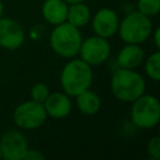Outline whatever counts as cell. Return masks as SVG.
Returning a JSON list of instances; mask_svg holds the SVG:
<instances>
[{
    "instance_id": "6da1fadb",
    "label": "cell",
    "mask_w": 160,
    "mask_h": 160,
    "mask_svg": "<svg viewBox=\"0 0 160 160\" xmlns=\"http://www.w3.org/2000/svg\"><path fill=\"white\" fill-rule=\"evenodd\" d=\"M94 80L92 66L80 58H71L62 66L59 76L60 86L64 92L74 98L84 90L91 88Z\"/></svg>"
},
{
    "instance_id": "7a4b0ae2",
    "label": "cell",
    "mask_w": 160,
    "mask_h": 160,
    "mask_svg": "<svg viewBox=\"0 0 160 160\" xmlns=\"http://www.w3.org/2000/svg\"><path fill=\"white\" fill-rule=\"evenodd\" d=\"M110 90L121 102H132L146 90V81L136 69L116 68L111 74Z\"/></svg>"
},
{
    "instance_id": "3957f363",
    "label": "cell",
    "mask_w": 160,
    "mask_h": 160,
    "mask_svg": "<svg viewBox=\"0 0 160 160\" xmlns=\"http://www.w3.org/2000/svg\"><path fill=\"white\" fill-rule=\"evenodd\" d=\"M80 29L72 26L68 21L54 25L49 36V45L51 50L62 59L76 58L82 41Z\"/></svg>"
},
{
    "instance_id": "277c9868",
    "label": "cell",
    "mask_w": 160,
    "mask_h": 160,
    "mask_svg": "<svg viewBox=\"0 0 160 160\" xmlns=\"http://www.w3.org/2000/svg\"><path fill=\"white\" fill-rule=\"evenodd\" d=\"M154 30V24L151 18L132 10L128 12L122 19H120L118 35L122 42L128 44H144L150 39Z\"/></svg>"
},
{
    "instance_id": "5b68a950",
    "label": "cell",
    "mask_w": 160,
    "mask_h": 160,
    "mask_svg": "<svg viewBox=\"0 0 160 160\" xmlns=\"http://www.w3.org/2000/svg\"><path fill=\"white\" fill-rule=\"evenodd\" d=\"M130 104V120L135 128L148 130L159 124L160 101L155 95L144 92Z\"/></svg>"
},
{
    "instance_id": "8992f818",
    "label": "cell",
    "mask_w": 160,
    "mask_h": 160,
    "mask_svg": "<svg viewBox=\"0 0 160 160\" xmlns=\"http://www.w3.org/2000/svg\"><path fill=\"white\" fill-rule=\"evenodd\" d=\"M46 119L48 115L44 105L31 99L18 104L12 111L14 124L22 131H31L41 128Z\"/></svg>"
},
{
    "instance_id": "52a82bcc",
    "label": "cell",
    "mask_w": 160,
    "mask_h": 160,
    "mask_svg": "<svg viewBox=\"0 0 160 160\" xmlns=\"http://www.w3.org/2000/svg\"><path fill=\"white\" fill-rule=\"evenodd\" d=\"M111 55V45L109 39L91 35L82 39L78 56L90 66H99L105 64Z\"/></svg>"
},
{
    "instance_id": "ba28073f",
    "label": "cell",
    "mask_w": 160,
    "mask_h": 160,
    "mask_svg": "<svg viewBox=\"0 0 160 160\" xmlns=\"http://www.w3.org/2000/svg\"><path fill=\"white\" fill-rule=\"evenodd\" d=\"M29 142L20 129H9L0 138L1 158L4 160H22Z\"/></svg>"
},
{
    "instance_id": "9c48e42d",
    "label": "cell",
    "mask_w": 160,
    "mask_h": 160,
    "mask_svg": "<svg viewBox=\"0 0 160 160\" xmlns=\"http://www.w3.org/2000/svg\"><path fill=\"white\" fill-rule=\"evenodd\" d=\"M119 22V14L111 8H101L96 10L90 19L92 32L105 39H110L114 35H116Z\"/></svg>"
},
{
    "instance_id": "30bf717a",
    "label": "cell",
    "mask_w": 160,
    "mask_h": 160,
    "mask_svg": "<svg viewBox=\"0 0 160 160\" xmlns=\"http://www.w3.org/2000/svg\"><path fill=\"white\" fill-rule=\"evenodd\" d=\"M25 42V30L19 21L11 18H0V48L14 51Z\"/></svg>"
},
{
    "instance_id": "8fae6325",
    "label": "cell",
    "mask_w": 160,
    "mask_h": 160,
    "mask_svg": "<svg viewBox=\"0 0 160 160\" xmlns=\"http://www.w3.org/2000/svg\"><path fill=\"white\" fill-rule=\"evenodd\" d=\"M42 105L48 118L60 120V119L68 118L71 114L74 102H72V98L61 90V91H54V92L50 91L49 96L45 99Z\"/></svg>"
},
{
    "instance_id": "7c38bea8",
    "label": "cell",
    "mask_w": 160,
    "mask_h": 160,
    "mask_svg": "<svg viewBox=\"0 0 160 160\" xmlns=\"http://www.w3.org/2000/svg\"><path fill=\"white\" fill-rule=\"evenodd\" d=\"M144 59H145V51L140 44L124 42V46L116 54L115 64L118 68L138 69L142 65Z\"/></svg>"
},
{
    "instance_id": "4fadbf2b",
    "label": "cell",
    "mask_w": 160,
    "mask_h": 160,
    "mask_svg": "<svg viewBox=\"0 0 160 160\" xmlns=\"http://www.w3.org/2000/svg\"><path fill=\"white\" fill-rule=\"evenodd\" d=\"M69 4L64 0H44L41 5V16L50 25H58L66 21Z\"/></svg>"
},
{
    "instance_id": "5bb4252c",
    "label": "cell",
    "mask_w": 160,
    "mask_h": 160,
    "mask_svg": "<svg viewBox=\"0 0 160 160\" xmlns=\"http://www.w3.org/2000/svg\"><path fill=\"white\" fill-rule=\"evenodd\" d=\"M76 109L88 116H92L95 114H98L101 109V98L98 92H95L94 90L88 89L81 91L80 94H78L76 96L72 98Z\"/></svg>"
},
{
    "instance_id": "9a60e30c",
    "label": "cell",
    "mask_w": 160,
    "mask_h": 160,
    "mask_svg": "<svg viewBox=\"0 0 160 160\" xmlns=\"http://www.w3.org/2000/svg\"><path fill=\"white\" fill-rule=\"evenodd\" d=\"M91 10L90 8L82 2H76V4H70L68 8V15H66V21L71 24L72 26L81 29L86 26L90 22L91 19Z\"/></svg>"
},
{
    "instance_id": "2e32d148",
    "label": "cell",
    "mask_w": 160,
    "mask_h": 160,
    "mask_svg": "<svg viewBox=\"0 0 160 160\" xmlns=\"http://www.w3.org/2000/svg\"><path fill=\"white\" fill-rule=\"evenodd\" d=\"M142 65L146 76L154 82H158L160 80V51L155 50L150 55L145 56Z\"/></svg>"
},
{
    "instance_id": "e0dca14e",
    "label": "cell",
    "mask_w": 160,
    "mask_h": 160,
    "mask_svg": "<svg viewBox=\"0 0 160 160\" xmlns=\"http://www.w3.org/2000/svg\"><path fill=\"white\" fill-rule=\"evenodd\" d=\"M135 10L149 18H154L160 12V0H138Z\"/></svg>"
},
{
    "instance_id": "ac0fdd59",
    "label": "cell",
    "mask_w": 160,
    "mask_h": 160,
    "mask_svg": "<svg viewBox=\"0 0 160 160\" xmlns=\"http://www.w3.org/2000/svg\"><path fill=\"white\" fill-rule=\"evenodd\" d=\"M49 94H50V89L45 82H36L30 89V99L41 104L45 101Z\"/></svg>"
},
{
    "instance_id": "d6986e66",
    "label": "cell",
    "mask_w": 160,
    "mask_h": 160,
    "mask_svg": "<svg viewBox=\"0 0 160 160\" xmlns=\"http://www.w3.org/2000/svg\"><path fill=\"white\" fill-rule=\"evenodd\" d=\"M146 154L152 160L160 159V136L155 135L150 138L146 142Z\"/></svg>"
},
{
    "instance_id": "ffe728a7",
    "label": "cell",
    "mask_w": 160,
    "mask_h": 160,
    "mask_svg": "<svg viewBox=\"0 0 160 160\" xmlns=\"http://www.w3.org/2000/svg\"><path fill=\"white\" fill-rule=\"evenodd\" d=\"M44 159H45V155H44L40 150L29 148V149L26 150V152H25L22 160H44Z\"/></svg>"
},
{
    "instance_id": "44dd1931",
    "label": "cell",
    "mask_w": 160,
    "mask_h": 160,
    "mask_svg": "<svg viewBox=\"0 0 160 160\" xmlns=\"http://www.w3.org/2000/svg\"><path fill=\"white\" fill-rule=\"evenodd\" d=\"M150 39H152V41H154V44H155L156 50H159V49H160V28H159V26L154 28V30H152V32H151Z\"/></svg>"
},
{
    "instance_id": "7402d4cb",
    "label": "cell",
    "mask_w": 160,
    "mask_h": 160,
    "mask_svg": "<svg viewBox=\"0 0 160 160\" xmlns=\"http://www.w3.org/2000/svg\"><path fill=\"white\" fill-rule=\"evenodd\" d=\"M66 4H76V2H82V1H85V0H64Z\"/></svg>"
},
{
    "instance_id": "603a6c76",
    "label": "cell",
    "mask_w": 160,
    "mask_h": 160,
    "mask_svg": "<svg viewBox=\"0 0 160 160\" xmlns=\"http://www.w3.org/2000/svg\"><path fill=\"white\" fill-rule=\"evenodd\" d=\"M1 16H4V4H2V1L0 0V18Z\"/></svg>"
},
{
    "instance_id": "cb8c5ba5",
    "label": "cell",
    "mask_w": 160,
    "mask_h": 160,
    "mask_svg": "<svg viewBox=\"0 0 160 160\" xmlns=\"http://www.w3.org/2000/svg\"><path fill=\"white\" fill-rule=\"evenodd\" d=\"M0 159H2V158H1V149H0Z\"/></svg>"
}]
</instances>
